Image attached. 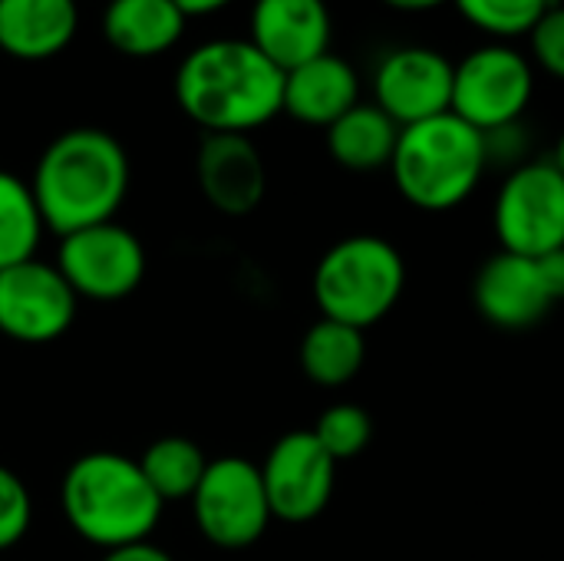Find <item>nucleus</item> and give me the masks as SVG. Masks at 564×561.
<instances>
[{
  "mask_svg": "<svg viewBox=\"0 0 564 561\" xmlns=\"http://www.w3.org/2000/svg\"><path fill=\"white\" fill-rule=\"evenodd\" d=\"M99 561H175L162 546H155L152 539L149 542H135V546H126V549H112V552H102Z\"/></svg>",
  "mask_w": 564,
  "mask_h": 561,
  "instance_id": "nucleus-27",
  "label": "nucleus"
},
{
  "mask_svg": "<svg viewBox=\"0 0 564 561\" xmlns=\"http://www.w3.org/2000/svg\"><path fill=\"white\" fill-rule=\"evenodd\" d=\"M311 433L317 436V443L337 463H347V460H357L370 446V440H373V420L357 403H334V407H327L317 417V423H314Z\"/></svg>",
  "mask_w": 564,
  "mask_h": 561,
  "instance_id": "nucleus-24",
  "label": "nucleus"
},
{
  "mask_svg": "<svg viewBox=\"0 0 564 561\" xmlns=\"http://www.w3.org/2000/svg\"><path fill=\"white\" fill-rule=\"evenodd\" d=\"M208 463L212 460L202 453V446L185 436H162V440L149 443L145 453L139 456V466H142L149 486L162 496L165 506L192 499Z\"/></svg>",
  "mask_w": 564,
  "mask_h": 561,
  "instance_id": "nucleus-22",
  "label": "nucleus"
},
{
  "mask_svg": "<svg viewBox=\"0 0 564 561\" xmlns=\"http://www.w3.org/2000/svg\"><path fill=\"white\" fill-rule=\"evenodd\" d=\"M185 13L175 0H109L102 13L106 43L135 60L169 53L185 33Z\"/></svg>",
  "mask_w": 564,
  "mask_h": 561,
  "instance_id": "nucleus-18",
  "label": "nucleus"
},
{
  "mask_svg": "<svg viewBox=\"0 0 564 561\" xmlns=\"http://www.w3.org/2000/svg\"><path fill=\"white\" fill-rule=\"evenodd\" d=\"M129 179L132 169L122 142L106 129L76 126L46 142L30 188L46 231L63 238L89 225L116 222L129 195Z\"/></svg>",
  "mask_w": 564,
  "mask_h": 561,
  "instance_id": "nucleus-2",
  "label": "nucleus"
},
{
  "mask_svg": "<svg viewBox=\"0 0 564 561\" xmlns=\"http://www.w3.org/2000/svg\"><path fill=\"white\" fill-rule=\"evenodd\" d=\"M195 179L205 202L231 218L251 215L268 188L258 145L248 136H205L195 155Z\"/></svg>",
  "mask_w": 564,
  "mask_h": 561,
  "instance_id": "nucleus-14",
  "label": "nucleus"
},
{
  "mask_svg": "<svg viewBox=\"0 0 564 561\" xmlns=\"http://www.w3.org/2000/svg\"><path fill=\"white\" fill-rule=\"evenodd\" d=\"M188 503L202 539L225 552L254 546L274 519L261 466L245 456L212 460Z\"/></svg>",
  "mask_w": 564,
  "mask_h": 561,
  "instance_id": "nucleus-6",
  "label": "nucleus"
},
{
  "mask_svg": "<svg viewBox=\"0 0 564 561\" xmlns=\"http://www.w3.org/2000/svg\"><path fill=\"white\" fill-rule=\"evenodd\" d=\"M387 7L393 10H406V13H420V10H433V7H443L446 0H383Z\"/></svg>",
  "mask_w": 564,
  "mask_h": 561,
  "instance_id": "nucleus-30",
  "label": "nucleus"
},
{
  "mask_svg": "<svg viewBox=\"0 0 564 561\" xmlns=\"http://www.w3.org/2000/svg\"><path fill=\"white\" fill-rule=\"evenodd\" d=\"M59 509L83 542L112 552L149 542L162 522L165 503L149 486L139 460L116 450H93L66 466Z\"/></svg>",
  "mask_w": 564,
  "mask_h": 561,
  "instance_id": "nucleus-3",
  "label": "nucleus"
},
{
  "mask_svg": "<svg viewBox=\"0 0 564 561\" xmlns=\"http://www.w3.org/2000/svg\"><path fill=\"white\" fill-rule=\"evenodd\" d=\"M406 291V261L380 235H350L330 245L311 278V294L327 321L367 331L380 324Z\"/></svg>",
  "mask_w": 564,
  "mask_h": 561,
  "instance_id": "nucleus-5",
  "label": "nucleus"
},
{
  "mask_svg": "<svg viewBox=\"0 0 564 561\" xmlns=\"http://www.w3.org/2000/svg\"><path fill=\"white\" fill-rule=\"evenodd\" d=\"M337 466L340 463L311 430L284 433L261 463L271 516L288 526H304L324 516L337 489Z\"/></svg>",
  "mask_w": 564,
  "mask_h": 561,
  "instance_id": "nucleus-11",
  "label": "nucleus"
},
{
  "mask_svg": "<svg viewBox=\"0 0 564 561\" xmlns=\"http://www.w3.org/2000/svg\"><path fill=\"white\" fill-rule=\"evenodd\" d=\"M539 265H542L545 284H549V291H552V298H555V304H558V301H564V248L542 255Z\"/></svg>",
  "mask_w": 564,
  "mask_h": 561,
  "instance_id": "nucleus-28",
  "label": "nucleus"
},
{
  "mask_svg": "<svg viewBox=\"0 0 564 561\" xmlns=\"http://www.w3.org/2000/svg\"><path fill=\"white\" fill-rule=\"evenodd\" d=\"M529 40H532V56H535V63H539L549 76L564 79V7L562 3H555V7L539 20V26L529 33Z\"/></svg>",
  "mask_w": 564,
  "mask_h": 561,
  "instance_id": "nucleus-26",
  "label": "nucleus"
},
{
  "mask_svg": "<svg viewBox=\"0 0 564 561\" xmlns=\"http://www.w3.org/2000/svg\"><path fill=\"white\" fill-rule=\"evenodd\" d=\"M46 222L30 182L0 169V271L36 258Z\"/></svg>",
  "mask_w": 564,
  "mask_h": 561,
  "instance_id": "nucleus-21",
  "label": "nucleus"
},
{
  "mask_svg": "<svg viewBox=\"0 0 564 561\" xmlns=\"http://www.w3.org/2000/svg\"><path fill=\"white\" fill-rule=\"evenodd\" d=\"M489 169L486 136L456 112L400 129L390 162L397 192L420 212L459 208Z\"/></svg>",
  "mask_w": 564,
  "mask_h": 561,
  "instance_id": "nucleus-4",
  "label": "nucleus"
},
{
  "mask_svg": "<svg viewBox=\"0 0 564 561\" xmlns=\"http://www.w3.org/2000/svg\"><path fill=\"white\" fill-rule=\"evenodd\" d=\"M79 26L76 0H0V50L13 60L63 53Z\"/></svg>",
  "mask_w": 564,
  "mask_h": 561,
  "instance_id": "nucleus-17",
  "label": "nucleus"
},
{
  "mask_svg": "<svg viewBox=\"0 0 564 561\" xmlns=\"http://www.w3.org/2000/svg\"><path fill=\"white\" fill-rule=\"evenodd\" d=\"M231 0H175V7L185 13V17H205V13H215L221 7H228Z\"/></svg>",
  "mask_w": 564,
  "mask_h": 561,
  "instance_id": "nucleus-29",
  "label": "nucleus"
},
{
  "mask_svg": "<svg viewBox=\"0 0 564 561\" xmlns=\"http://www.w3.org/2000/svg\"><path fill=\"white\" fill-rule=\"evenodd\" d=\"M532 89H535L532 63L519 50L492 43L469 53L456 66L453 112L486 136L519 122L532 103Z\"/></svg>",
  "mask_w": 564,
  "mask_h": 561,
  "instance_id": "nucleus-9",
  "label": "nucleus"
},
{
  "mask_svg": "<svg viewBox=\"0 0 564 561\" xmlns=\"http://www.w3.org/2000/svg\"><path fill=\"white\" fill-rule=\"evenodd\" d=\"M499 251L542 258L564 248V175L552 159L512 169L496 195Z\"/></svg>",
  "mask_w": 564,
  "mask_h": 561,
  "instance_id": "nucleus-7",
  "label": "nucleus"
},
{
  "mask_svg": "<svg viewBox=\"0 0 564 561\" xmlns=\"http://www.w3.org/2000/svg\"><path fill=\"white\" fill-rule=\"evenodd\" d=\"M357 103H360V79L354 66L334 53H324L284 73V112L304 126L330 129Z\"/></svg>",
  "mask_w": 564,
  "mask_h": 561,
  "instance_id": "nucleus-16",
  "label": "nucleus"
},
{
  "mask_svg": "<svg viewBox=\"0 0 564 561\" xmlns=\"http://www.w3.org/2000/svg\"><path fill=\"white\" fill-rule=\"evenodd\" d=\"M30 522H33V496L26 483L13 470L0 466V552L20 546L30 532Z\"/></svg>",
  "mask_w": 564,
  "mask_h": 561,
  "instance_id": "nucleus-25",
  "label": "nucleus"
},
{
  "mask_svg": "<svg viewBox=\"0 0 564 561\" xmlns=\"http://www.w3.org/2000/svg\"><path fill=\"white\" fill-rule=\"evenodd\" d=\"M175 99L205 136H248L284 112V73L251 40H208L182 60Z\"/></svg>",
  "mask_w": 564,
  "mask_h": 561,
  "instance_id": "nucleus-1",
  "label": "nucleus"
},
{
  "mask_svg": "<svg viewBox=\"0 0 564 561\" xmlns=\"http://www.w3.org/2000/svg\"><path fill=\"white\" fill-rule=\"evenodd\" d=\"M397 142L400 126L377 103H357L327 129V149L334 162L350 172L390 169Z\"/></svg>",
  "mask_w": 564,
  "mask_h": 561,
  "instance_id": "nucleus-19",
  "label": "nucleus"
},
{
  "mask_svg": "<svg viewBox=\"0 0 564 561\" xmlns=\"http://www.w3.org/2000/svg\"><path fill=\"white\" fill-rule=\"evenodd\" d=\"M79 311V298L56 261L30 258L0 271V334L40 347L59 341Z\"/></svg>",
  "mask_w": 564,
  "mask_h": 561,
  "instance_id": "nucleus-10",
  "label": "nucleus"
},
{
  "mask_svg": "<svg viewBox=\"0 0 564 561\" xmlns=\"http://www.w3.org/2000/svg\"><path fill=\"white\" fill-rule=\"evenodd\" d=\"M248 40L281 73H291L330 53V10L324 0H254Z\"/></svg>",
  "mask_w": 564,
  "mask_h": 561,
  "instance_id": "nucleus-15",
  "label": "nucleus"
},
{
  "mask_svg": "<svg viewBox=\"0 0 564 561\" xmlns=\"http://www.w3.org/2000/svg\"><path fill=\"white\" fill-rule=\"evenodd\" d=\"M476 311L499 331H529L555 308L539 258L499 251L482 261L473 281Z\"/></svg>",
  "mask_w": 564,
  "mask_h": 561,
  "instance_id": "nucleus-13",
  "label": "nucleus"
},
{
  "mask_svg": "<svg viewBox=\"0 0 564 561\" xmlns=\"http://www.w3.org/2000/svg\"><path fill=\"white\" fill-rule=\"evenodd\" d=\"M456 66L426 46H403L383 56L373 76L377 106L400 126H416L433 116L453 112Z\"/></svg>",
  "mask_w": 564,
  "mask_h": 561,
  "instance_id": "nucleus-12",
  "label": "nucleus"
},
{
  "mask_svg": "<svg viewBox=\"0 0 564 561\" xmlns=\"http://www.w3.org/2000/svg\"><path fill=\"white\" fill-rule=\"evenodd\" d=\"M301 370L311 384L324 390H337L357 380L367 360V337L357 327H347L340 321L321 317L307 327L301 337Z\"/></svg>",
  "mask_w": 564,
  "mask_h": 561,
  "instance_id": "nucleus-20",
  "label": "nucleus"
},
{
  "mask_svg": "<svg viewBox=\"0 0 564 561\" xmlns=\"http://www.w3.org/2000/svg\"><path fill=\"white\" fill-rule=\"evenodd\" d=\"M145 248L135 231L119 222H102L59 238L56 268L79 301L116 304L135 294L145 278Z\"/></svg>",
  "mask_w": 564,
  "mask_h": 561,
  "instance_id": "nucleus-8",
  "label": "nucleus"
},
{
  "mask_svg": "<svg viewBox=\"0 0 564 561\" xmlns=\"http://www.w3.org/2000/svg\"><path fill=\"white\" fill-rule=\"evenodd\" d=\"M459 13L489 36H522L555 7V0H453Z\"/></svg>",
  "mask_w": 564,
  "mask_h": 561,
  "instance_id": "nucleus-23",
  "label": "nucleus"
},
{
  "mask_svg": "<svg viewBox=\"0 0 564 561\" xmlns=\"http://www.w3.org/2000/svg\"><path fill=\"white\" fill-rule=\"evenodd\" d=\"M552 162L558 165V172L564 175V132H562V139H558V145H555V155H552Z\"/></svg>",
  "mask_w": 564,
  "mask_h": 561,
  "instance_id": "nucleus-31",
  "label": "nucleus"
}]
</instances>
